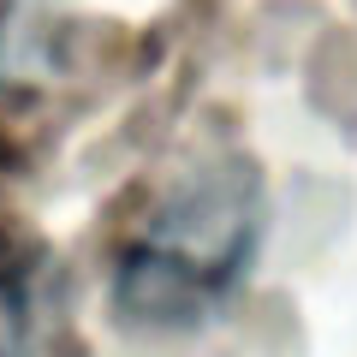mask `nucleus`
<instances>
[{
    "label": "nucleus",
    "mask_w": 357,
    "mask_h": 357,
    "mask_svg": "<svg viewBox=\"0 0 357 357\" xmlns=\"http://www.w3.org/2000/svg\"><path fill=\"white\" fill-rule=\"evenodd\" d=\"M268 232L262 167L227 155L178 173L114 256V310L131 328L185 333L227 310Z\"/></svg>",
    "instance_id": "obj_1"
},
{
    "label": "nucleus",
    "mask_w": 357,
    "mask_h": 357,
    "mask_svg": "<svg viewBox=\"0 0 357 357\" xmlns=\"http://www.w3.org/2000/svg\"><path fill=\"white\" fill-rule=\"evenodd\" d=\"M42 256L18 227H0V357H30Z\"/></svg>",
    "instance_id": "obj_2"
},
{
    "label": "nucleus",
    "mask_w": 357,
    "mask_h": 357,
    "mask_svg": "<svg viewBox=\"0 0 357 357\" xmlns=\"http://www.w3.org/2000/svg\"><path fill=\"white\" fill-rule=\"evenodd\" d=\"M6 13H13V0H0V24H6Z\"/></svg>",
    "instance_id": "obj_3"
}]
</instances>
